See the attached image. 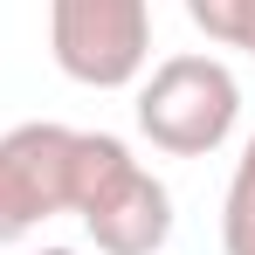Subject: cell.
Returning a JSON list of instances; mask_svg holds the SVG:
<instances>
[{"label": "cell", "instance_id": "cell-6", "mask_svg": "<svg viewBox=\"0 0 255 255\" xmlns=\"http://www.w3.org/2000/svg\"><path fill=\"white\" fill-rule=\"evenodd\" d=\"M228 214H255V131L249 145H242V159H235V179H228V200H221Z\"/></svg>", "mask_w": 255, "mask_h": 255}, {"label": "cell", "instance_id": "cell-4", "mask_svg": "<svg viewBox=\"0 0 255 255\" xmlns=\"http://www.w3.org/2000/svg\"><path fill=\"white\" fill-rule=\"evenodd\" d=\"M76 200V131L69 125H14L0 138V249L28 242L42 221Z\"/></svg>", "mask_w": 255, "mask_h": 255}, {"label": "cell", "instance_id": "cell-7", "mask_svg": "<svg viewBox=\"0 0 255 255\" xmlns=\"http://www.w3.org/2000/svg\"><path fill=\"white\" fill-rule=\"evenodd\" d=\"M221 249L228 255H255V214H228L221 207Z\"/></svg>", "mask_w": 255, "mask_h": 255}, {"label": "cell", "instance_id": "cell-2", "mask_svg": "<svg viewBox=\"0 0 255 255\" xmlns=\"http://www.w3.org/2000/svg\"><path fill=\"white\" fill-rule=\"evenodd\" d=\"M242 125V83L221 55H166L138 83V131L166 159H207Z\"/></svg>", "mask_w": 255, "mask_h": 255}, {"label": "cell", "instance_id": "cell-5", "mask_svg": "<svg viewBox=\"0 0 255 255\" xmlns=\"http://www.w3.org/2000/svg\"><path fill=\"white\" fill-rule=\"evenodd\" d=\"M186 21L214 48H249L255 55V0H186Z\"/></svg>", "mask_w": 255, "mask_h": 255}, {"label": "cell", "instance_id": "cell-3", "mask_svg": "<svg viewBox=\"0 0 255 255\" xmlns=\"http://www.w3.org/2000/svg\"><path fill=\"white\" fill-rule=\"evenodd\" d=\"M48 55L83 90H125L152 62V0H48Z\"/></svg>", "mask_w": 255, "mask_h": 255}, {"label": "cell", "instance_id": "cell-8", "mask_svg": "<svg viewBox=\"0 0 255 255\" xmlns=\"http://www.w3.org/2000/svg\"><path fill=\"white\" fill-rule=\"evenodd\" d=\"M35 255H83V249H35Z\"/></svg>", "mask_w": 255, "mask_h": 255}, {"label": "cell", "instance_id": "cell-1", "mask_svg": "<svg viewBox=\"0 0 255 255\" xmlns=\"http://www.w3.org/2000/svg\"><path fill=\"white\" fill-rule=\"evenodd\" d=\"M97 255H159L172 242V193L118 131H76V200Z\"/></svg>", "mask_w": 255, "mask_h": 255}]
</instances>
